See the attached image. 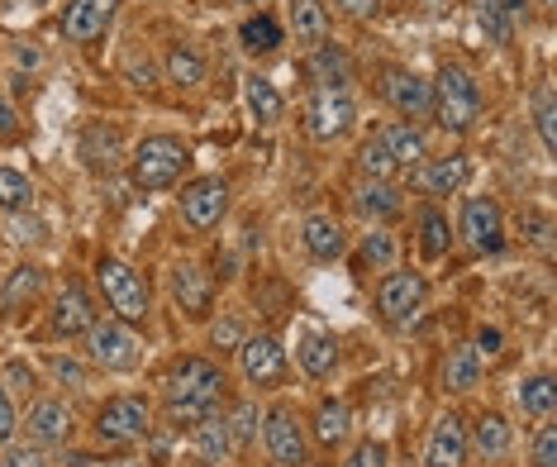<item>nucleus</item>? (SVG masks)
I'll return each mask as SVG.
<instances>
[{"label": "nucleus", "instance_id": "cd10ccee", "mask_svg": "<svg viewBox=\"0 0 557 467\" xmlns=\"http://www.w3.org/2000/svg\"><path fill=\"white\" fill-rule=\"evenodd\" d=\"M348 429H352V415L344 401H320V410H314V439L324 448H338L348 439Z\"/></svg>", "mask_w": 557, "mask_h": 467}, {"label": "nucleus", "instance_id": "c85d7f7f", "mask_svg": "<svg viewBox=\"0 0 557 467\" xmlns=\"http://www.w3.org/2000/svg\"><path fill=\"white\" fill-rule=\"evenodd\" d=\"M306 248L320 262H334L338 254H344V230H338L329 214H310L306 220Z\"/></svg>", "mask_w": 557, "mask_h": 467}, {"label": "nucleus", "instance_id": "5701e85b", "mask_svg": "<svg viewBox=\"0 0 557 467\" xmlns=\"http://www.w3.org/2000/svg\"><path fill=\"white\" fill-rule=\"evenodd\" d=\"M290 29H296V44L320 48L329 34V15L320 0H290Z\"/></svg>", "mask_w": 557, "mask_h": 467}, {"label": "nucleus", "instance_id": "79ce46f5", "mask_svg": "<svg viewBox=\"0 0 557 467\" xmlns=\"http://www.w3.org/2000/svg\"><path fill=\"white\" fill-rule=\"evenodd\" d=\"M344 467H391V453H386L382 439H367V444H358L348 453Z\"/></svg>", "mask_w": 557, "mask_h": 467}, {"label": "nucleus", "instance_id": "8fccbe9b", "mask_svg": "<svg viewBox=\"0 0 557 467\" xmlns=\"http://www.w3.org/2000/svg\"><path fill=\"white\" fill-rule=\"evenodd\" d=\"M10 238H15V244H34V238H44V224L39 220H15Z\"/></svg>", "mask_w": 557, "mask_h": 467}, {"label": "nucleus", "instance_id": "1a4fd4ad", "mask_svg": "<svg viewBox=\"0 0 557 467\" xmlns=\"http://www.w3.org/2000/svg\"><path fill=\"white\" fill-rule=\"evenodd\" d=\"M148 401L138 396H115L96 420L100 444H134V439H148Z\"/></svg>", "mask_w": 557, "mask_h": 467}, {"label": "nucleus", "instance_id": "20e7f679", "mask_svg": "<svg viewBox=\"0 0 557 467\" xmlns=\"http://www.w3.org/2000/svg\"><path fill=\"white\" fill-rule=\"evenodd\" d=\"M96 282H100V292H106L110 310H115L124 324L148 320V282L129 268V262H120V258H100Z\"/></svg>", "mask_w": 557, "mask_h": 467}, {"label": "nucleus", "instance_id": "de8ad7c7", "mask_svg": "<svg viewBox=\"0 0 557 467\" xmlns=\"http://www.w3.org/2000/svg\"><path fill=\"white\" fill-rule=\"evenodd\" d=\"M0 467H44L39 448H5L0 453Z\"/></svg>", "mask_w": 557, "mask_h": 467}, {"label": "nucleus", "instance_id": "c756f323", "mask_svg": "<svg viewBox=\"0 0 557 467\" xmlns=\"http://www.w3.org/2000/svg\"><path fill=\"white\" fill-rule=\"evenodd\" d=\"M358 210L367 220H391V214H400V192L391 182H362L358 186Z\"/></svg>", "mask_w": 557, "mask_h": 467}, {"label": "nucleus", "instance_id": "393cba45", "mask_svg": "<svg viewBox=\"0 0 557 467\" xmlns=\"http://www.w3.org/2000/svg\"><path fill=\"white\" fill-rule=\"evenodd\" d=\"M82 158L91 162L96 172H110L120 162V130H110V124H91V130L82 134Z\"/></svg>", "mask_w": 557, "mask_h": 467}, {"label": "nucleus", "instance_id": "f3484780", "mask_svg": "<svg viewBox=\"0 0 557 467\" xmlns=\"http://www.w3.org/2000/svg\"><path fill=\"white\" fill-rule=\"evenodd\" d=\"M472 176V162H467L462 153H448V158H434V162H420V192L424 196H453L462 192V182Z\"/></svg>", "mask_w": 557, "mask_h": 467}, {"label": "nucleus", "instance_id": "4d7b16f0", "mask_svg": "<svg viewBox=\"0 0 557 467\" xmlns=\"http://www.w3.org/2000/svg\"><path fill=\"white\" fill-rule=\"evenodd\" d=\"M429 10H434V15H443V10H448V0H424Z\"/></svg>", "mask_w": 557, "mask_h": 467}, {"label": "nucleus", "instance_id": "6ab92c4d", "mask_svg": "<svg viewBox=\"0 0 557 467\" xmlns=\"http://www.w3.org/2000/svg\"><path fill=\"white\" fill-rule=\"evenodd\" d=\"M29 439L34 444H62L72 429V410L62 406V401H34L29 406Z\"/></svg>", "mask_w": 557, "mask_h": 467}, {"label": "nucleus", "instance_id": "2eb2a0df", "mask_svg": "<svg viewBox=\"0 0 557 467\" xmlns=\"http://www.w3.org/2000/svg\"><path fill=\"white\" fill-rule=\"evenodd\" d=\"M115 5L120 0H72L67 15H62V34H67L72 44L100 39V34L110 29V20H115Z\"/></svg>", "mask_w": 557, "mask_h": 467}, {"label": "nucleus", "instance_id": "412c9836", "mask_svg": "<svg viewBox=\"0 0 557 467\" xmlns=\"http://www.w3.org/2000/svg\"><path fill=\"white\" fill-rule=\"evenodd\" d=\"M196 453L206 458L210 467H220V463H230V453H234V439H230V425H224V415H206V420H196Z\"/></svg>", "mask_w": 557, "mask_h": 467}, {"label": "nucleus", "instance_id": "4468645a", "mask_svg": "<svg viewBox=\"0 0 557 467\" xmlns=\"http://www.w3.org/2000/svg\"><path fill=\"white\" fill-rule=\"evenodd\" d=\"M467 425L462 415H443V420L429 429V444H424V467H462L467 463Z\"/></svg>", "mask_w": 557, "mask_h": 467}, {"label": "nucleus", "instance_id": "603ef678", "mask_svg": "<svg viewBox=\"0 0 557 467\" xmlns=\"http://www.w3.org/2000/svg\"><path fill=\"white\" fill-rule=\"evenodd\" d=\"M15 130H20L15 110H10V106H5V96H0V144H5V138H15Z\"/></svg>", "mask_w": 557, "mask_h": 467}, {"label": "nucleus", "instance_id": "bf43d9fd", "mask_svg": "<svg viewBox=\"0 0 557 467\" xmlns=\"http://www.w3.org/2000/svg\"><path fill=\"white\" fill-rule=\"evenodd\" d=\"M543 5H553V0H543Z\"/></svg>", "mask_w": 557, "mask_h": 467}, {"label": "nucleus", "instance_id": "052dcab7", "mask_svg": "<svg viewBox=\"0 0 557 467\" xmlns=\"http://www.w3.org/2000/svg\"><path fill=\"white\" fill-rule=\"evenodd\" d=\"M248 5H258V0H248Z\"/></svg>", "mask_w": 557, "mask_h": 467}, {"label": "nucleus", "instance_id": "f8f14e48", "mask_svg": "<svg viewBox=\"0 0 557 467\" xmlns=\"http://www.w3.org/2000/svg\"><path fill=\"white\" fill-rule=\"evenodd\" d=\"M262 439H268V453L276 467H306V434H300V420L290 406H272L268 425H262Z\"/></svg>", "mask_w": 557, "mask_h": 467}, {"label": "nucleus", "instance_id": "473e14b6", "mask_svg": "<svg viewBox=\"0 0 557 467\" xmlns=\"http://www.w3.org/2000/svg\"><path fill=\"white\" fill-rule=\"evenodd\" d=\"M238 44H244L248 53H272V48H282V24L272 15H252L238 24Z\"/></svg>", "mask_w": 557, "mask_h": 467}, {"label": "nucleus", "instance_id": "37998d69", "mask_svg": "<svg viewBox=\"0 0 557 467\" xmlns=\"http://www.w3.org/2000/svg\"><path fill=\"white\" fill-rule=\"evenodd\" d=\"M224 425H230L234 444H244V439H252V429H258V410L244 401V406H234V415H224Z\"/></svg>", "mask_w": 557, "mask_h": 467}, {"label": "nucleus", "instance_id": "3c124183", "mask_svg": "<svg viewBox=\"0 0 557 467\" xmlns=\"http://www.w3.org/2000/svg\"><path fill=\"white\" fill-rule=\"evenodd\" d=\"M338 5H344L352 20H372L376 10H382V0H338Z\"/></svg>", "mask_w": 557, "mask_h": 467}, {"label": "nucleus", "instance_id": "bb28decb", "mask_svg": "<svg viewBox=\"0 0 557 467\" xmlns=\"http://www.w3.org/2000/svg\"><path fill=\"white\" fill-rule=\"evenodd\" d=\"M476 382H481V353L472 344L453 348L448 362H443V386L448 391H472Z\"/></svg>", "mask_w": 557, "mask_h": 467}, {"label": "nucleus", "instance_id": "c03bdc74", "mask_svg": "<svg viewBox=\"0 0 557 467\" xmlns=\"http://www.w3.org/2000/svg\"><path fill=\"white\" fill-rule=\"evenodd\" d=\"M534 467H557V434H553V425H543L534 434Z\"/></svg>", "mask_w": 557, "mask_h": 467}, {"label": "nucleus", "instance_id": "39448f33", "mask_svg": "<svg viewBox=\"0 0 557 467\" xmlns=\"http://www.w3.org/2000/svg\"><path fill=\"white\" fill-rule=\"evenodd\" d=\"M86 353H91L96 368L129 372V368H138V358H144V344H138V334L124 320H96L91 330H86Z\"/></svg>", "mask_w": 557, "mask_h": 467}, {"label": "nucleus", "instance_id": "0eeeda50", "mask_svg": "<svg viewBox=\"0 0 557 467\" xmlns=\"http://www.w3.org/2000/svg\"><path fill=\"white\" fill-rule=\"evenodd\" d=\"M462 238H467V248L481 254V258H491V254L505 248V214L491 196H472L462 206Z\"/></svg>", "mask_w": 557, "mask_h": 467}, {"label": "nucleus", "instance_id": "ea45409f", "mask_svg": "<svg viewBox=\"0 0 557 467\" xmlns=\"http://www.w3.org/2000/svg\"><path fill=\"white\" fill-rule=\"evenodd\" d=\"M557 110H553V82H543L539 86V96H534V124H539V138H543V148H557Z\"/></svg>", "mask_w": 557, "mask_h": 467}, {"label": "nucleus", "instance_id": "f03ea898", "mask_svg": "<svg viewBox=\"0 0 557 467\" xmlns=\"http://www.w3.org/2000/svg\"><path fill=\"white\" fill-rule=\"evenodd\" d=\"M191 162V148L182 144V138L172 134H153L144 138V144L134 148V162H129V176L138 192H162V186H172L182 168Z\"/></svg>", "mask_w": 557, "mask_h": 467}, {"label": "nucleus", "instance_id": "e433bc0d", "mask_svg": "<svg viewBox=\"0 0 557 467\" xmlns=\"http://www.w3.org/2000/svg\"><path fill=\"white\" fill-rule=\"evenodd\" d=\"M553 377H529L524 386H519V406L524 415H534V420H553Z\"/></svg>", "mask_w": 557, "mask_h": 467}, {"label": "nucleus", "instance_id": "58836bf2", "mask_svg": "<svg viewBox=\"0 0 557 467\" xmlns=\"http://www.w3.org/2000/svg\"><path fill=\"white\" fill-rule=\"evenodd\" d=\"M34 196L29 176L15 172V168H0V210H24Z\"/></svg>", "mask_w": 557, "mask_h": 467}, {"label": "nucleus", "instance_id": "f257e3e1", "mask_svg": "<svg viewBox=\"0 0 557 467\" xmlns=\"http://www.w3.org/2000/svg\"><path fill=\"white\" fill-rule=\"evenodd\" d=\"M224 396V372L210 358H182L168 372V415L182 425H196L220 406Z\"/></svg>", "mask_w": 557, "mask_h": 467}, {"label": "nucleus", "instance_id": "5fc2aeb1", "mask_svg": "<svg viewBox=\"0 0 557 467\" xmlns=\"http://www.w3.org/2000/svg\"><path fill=\"white\" fill-rule=\"evenodd\" d=\"M529 230H534V244H539V248H553V224L543 220V214H539L534 224H529Z\"/></svg>", "mask_w": 557, "mask_h": 467}, {"label": "nucleus", "instance_id": "72a5a7b5", "mask_svg": "<svg viewBox=\"0 0 557 467\" xmlns=\"http://www.w3.org/2000/svg\"><path fill=\"white\" fill-rule=\"evenodd\" d=\"M472 15H476L481 34H486L491 44L515 39V24H510V15H505V0H472Z\"/></svg>", "mask_w": 557, "mask_h": 467}, {"label": "nucleus", "instance_id": "a211bd4d", "mask_svg": "<svg viewBox=\"0 0 557 467\" xmlns=\"http://www.w3.org/2000/svg\"><path fill=\"white\" fill-rule=\"evenodd\" d=\"M172 296L186 315H206L210 296H214V282L196 268V262H182V268H172Z\"/></svg>", "mask_w": 557, "mask_h": 467}, {"label": "nucleus", "instance_id": "7c9ffc66", "mask_svg": "<svg viewBox=\"0 0 557 467\" xmlns=\"http://www.w3.org/2000/svg\"><path fill=\"white\" fill-rule=\"evenodd\" d=\"M467 444H476L481 458H505V453H510V425H505L500 415H481Z\"/></svg>", "mask_w": 557, "mask_h": 467}, {"label": "nucleus", "instance_id": "423d86ee", "mask_svg": "<svg viewBox=\"0 0 557 467\" xmlns=\"http://www.w3.org/2000/svg\"><path fill=\"white\" fill-rule=\"evenodd\" d=\"M424 300H429V282L420 272H386L382 286H376V310H382L386 324H410L424 310Z\"/></svg>", "mask_w": 557, "mask_h": 467}, {"label": "nucleus", "instance_id": "a19ab883", "mask_svg": "<svg viewBox=\"0 0 557 467\" xmlns=\"http://www.w3.org/2000/svg\"><path fill=\"white\" fill-rule=\"evenodd\" d=\"M362 262L367 268H391V262H396V238L382 234V230L367 234L362 238Z\"/></svg>", "mask_w": 557, "mask_h": 467}, {"label": "nucleus", "instance_id": "13d9d810", "mask_svg": "<svg viewBox=\"0 0 557 467\" xmlns=\"http://www.w3.org/2000/svg\"><path fill=\"white\" fill-rule=\"evenodd\" d=\"M106 467H138V463H129V458H120V463H106Z\"/></svg>", "mask_w": 557, "mask_h": 467}, {"label": "nucleus", "instance_id": "9b49d317", "mask_svg": "<svg viewBox=\"0 0 557 467\" xmlns=\"http://www.w3.org/2000/svg\"><path fill=\"white\" fill-rule=\"evenodd\" d=\"M238 368L252 386H276L286 377V348L276 334H258V339H244L238 344Z\"/></svg>", "mask_w": 557, "mask_h": 467}, {"label": "nucleus", "instance_id": "c9c22d12", "mask_svg": "<svg viewBox=\"0 0 557 467\" xmlns=\"http://www.w3.org/2000/svg\"><path fill=\"white\" fill-rule=\"evenodd\" d=\"M448 244H453L448 220H443L434 206L420 210V248H424V258H443V254H448Z\"/></svg>", "mask_w": 557, "mask_h": 467}, {"label": "nucleus", "instance_id": "864d4df0", "mask_svg": "<svg viewBox=\"0 0 557 467\" xmlns=\"http://www.w3.org/2000/svg\"><path fill=\"white\" fill-rule=\"evenodd\" d=\"M472 348H476V353H486V358H491V353H500V330H481Z\"/></svg>", "mask_w": 557, "mask_h": 467}, {"label": "nucleus", "instance_id": "49530a36", "mask_svg": "<svg viewBox=\"0 0 557 467\" xmlns=\"http://www.w3.org/2000/svg\"><path fill=\"white\" fill-rule=\"evenodd\" d=\"M48 368H53V377L62 386H82L86 382V368H82V362H72V358H53Z\"/></svg>", "mask_w": 557, "mask_h": 467}, {"label": "nucleus", "instance_id": "6e6d98bb", "mask_svg": "<svg viewBox=\"0 0 557 467\" xmlns=\"http://www.w3.org/2000/svg\"><path fill=\"white\" fill-rule=\"evenodd\" d=\"M5 377H10V382H15V386H24V391L34 386V372L24 368V362H10V368H5Z\"/></svg>", "mask_w": 557, "mask_h": 467}, {"label": "nucleus", "instance_id": "4c0bfd02", "mask_svg": "<svg viewBox=\"0 0 557 467\" xmlns=\"http://www.w3.org/2000/svg\"><path fill=\"white\" fill-rule=\"evenodd\" d=\"M168 77H172L176 86H200V82H206V62H200L196 48H182V44H176L172 53H168Z\"/></svg>", "mask_w": 557, "mask_h": 467}, {"label": "nucleus", "instance_id": "ddd939ff", "mask_svg": "<svg viewBox=\"0 0 557 467\" xmlns=\"http://www.w3.org/2000/svg\"><path fill=\"white\" fill-rule=\"evenodd\" d=\"M224 210H230V182L224 176H200L182 192V214L191 230H214Z\"/></svg>", "mask_w": 557, "mask_h": 467}, {"label": "nucleus", "instance_id": "2f4dec72", "mask_svg": "<svg viewBox=\"0 0 557 467\" xmlns=\"http://www.w3.org/2000/svg\"><path fill=\"white\" fill-rule=\"evenodd\" d=\"M244 100H248V110H252V120L258 124L282 120V96H276V86L268 77H248L244 82Z\"/></svg>", "mask_w": 557, "mask_h": 467}, {"label": "nucleus", "instance_id": "6e6552de", "mask_svg": "<svg viewBox=\"0 0 557 467\" xmlns=\"http://www.w3.org/2000/svg\"><path fill=\"white\" fill-rule=\"evenodd\" d=\"M382 96H386V106L405 120H420V115L434 110V82H424L420 72H410V67H386L382 72Z\"/></svg>", "mask_w": 557, "mask_h": 467}, {"label": "nucleus", "instance_id": "aec40b11", "mask_svg": "<svg viewBox=\"0 0 557 467\" xmlns=\"http://www.w3.org/2000/svg\"><path fill=\"white\" fill-rule=\"evenodd\" d=\"M296 362L306 368V377H329L338 362V339L329 330H306L296 344Z\"/></svg>", "mask_w": 557, "mask_h": 467}, {"label": "nucleus", "instance_id": "09e8293b", "mask_svg": "<svg viewBox=\"0 0 557 467\" xmlns=\"http://www.w3.org/2000/svg\"><path fill=\"white\" fill-rule=\"evenodd\" d=\"M10 434H15V406H10L5 386H0V448L10 444Z\"/></svg>", "mask_w": 557, "mask_h": 467}, {"label": "nucleus", "instance_id": "f704fd0d", "mask_svg": "<svg viewBox=\"0 0 557 467\" xmlns=\"http://www.w3.org/2000/svg\"><path fill=\"white\" fill-rule=\"evenodd\" d=\"M358 172L367 176V182H391L400 168H396V158L386 153L382 138H367V144L358 148Z\"/></svg>", "mask_w": 557, "mask_h": 467}, {"label": "nucleus", "instance_id": "b1692460", "mask_svg": "<svg viewBox=\"0 0 557 467\" xmlns=\"http://www.w3.org/2000/svg\"><path fill=\"white\" fill-rule=\"evenodd\" d=\"M310 77H314V86H338V91H348V53L334 44L310 48Z\"/></svg>", "mask_w": 557, "mask_h": 467}, {"label": "nucleus", "instance_id": "a18cd8bd", "mask_svg": "<svg viewBox=\"0 0 557 467\" xmlns=\"http://www.w3.org/2000/svg\"><path fill=\"white\" fill-rule=\"evenodd\" d=\"M238 344H244V324H238L234 315L214 324V348H234V353H238Z\"/></svg>", "mask_w": 557, "mask_h": 467}, {"label": "nucleus", "instance_id": "4be33fe9", "mask_svg": "<svg viewBox=\"0 0 557 467\" xmlns=\"http://www.w3.org/2000/svg\"><path fill=\"white\" fill-rule=\"evenodd\" d=\"M376 138H382L386 153L396 158V168H420L424 162V134L414 130V124H386Z\"/></svg>", "mask_w": 557, "mask_h": 467}, {"label": "nucleus", "instance_id": "7ed1b4c3", "mask_svg": "<svg viewBox=\"0 0 557 467\" xmlns=\"http://www.w3.org/2000/svg\"><path fill=\"white\" fill-rule=\"evenodd\" d=\"M429 115H438L448 134H467L481 120V86L462 67H443L434 82V110Z\"/></svg>", "mask_w": 557, "mask_h": 467}, {"label": "nucleus", "instance_id": "dca6fc26", "mask_svg": "<svg viewBox=\"0 0 557 467\" xmlns=\"http://www.w3.org/2000/svg\"><path fill=\"white\" fill-rule=\"evenodd\" d=\"M91 324H96V306H91V296H86V286L67 282V292L53 300V334L77 339V334L91 330Z\"/></svg>", "mask_w": 557, "mask_h": 467}, {"label": "nucleus", "instance_id": "9d476101", "mask_svg": "<svg viewBox=\"0 0 557 467\" xmlns=\"http://www.w3.org/2000/svg\"><path fill=\"white\" fill-rule=\"evenodd\" d=\"M352 100L348 91H338V86H314L310 106H306V120H310V134L314 138H344L352 130Z\"/></svg>", "mask_w": 557, "mask_h": 467}, {"label": "nucleus", "instance_id": "a878e982", "mask_svg": "<svg viewBox=\"0 0 557 467\" xmlns=\"http://www.w3.org/2000/svg\"><path fill=\"white\" fill-rule=\"evenodd\" d=\"M39 292H44V272L39 268H15L5 276V286H0V310L15 315V310L29 306Z\"/></svg>", "mask_w": 557, "mask_h": 467}]
</instances>
